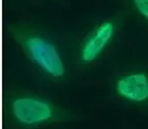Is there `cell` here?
I'll use <instances>...</instances> for the list:
<instances>
[{
	"mask_svg": "<svg viewBox=\"0 0 148 129\" xmlns=\"http://www.w3.org/2000/svg\"><path fill=\"white\" fill-rule=\"evenodd\" d=\"M116 91L124 99L136 103L148 101V76L145 73H129L119 77Z\"/></svg>",
	"mask_w": 148,
	"mask_h": 129,
	"instance_id": "cell-4",
	"label": "cell"
},
{
	"mask_svg": "<svg viewBox=\"0 0 148 129\" xmlns=\"http://www.w3.org/2000/svg\"><path fill=\"white\" fill-rule=\"evenodd\" d=\"M118 30L114 20H105L96 25L83 39L79 48V59L84 65H91L103 54Z\"/></svg>",
	"mask_w": 148,
	"mask_h": 129,
	"instance_id": "cell-3",
	"label": "cell"
},
{
	"mask_svg": "<svg viewBox=\"0 0 148 129\" xmlns=\"http://www.w3.org/2000/svg\"><path fill=\"white\" fill-rule=\"evenodd\" d=\"M13 32L15 41L18 42L27 57L40 70L53 79L64 76V63L54 43L37 32L18 29Z\"/></svg>",
	"mask_w": 148,
	"mask_h": 129,
	"instance_id": "cell-1",
	"label": "cell"
},
{
	"mask_svg": "<svg viewBox=\"0 0 148 129\" xmlns=\"http://www.w3.org/2000/svg\"><path fill=\"white\" fill-rule=\"evenodd\" d=\"M126 3L148 23V0H126Z\"/></svg>",
	"mask_w": 148,
	"mask_h": 129,
	"instance_id": "cell-5",
	"label": "cell"
},
{
	"mask_svg": "<svg viewBox=\"0 0 148 129\" xmlns=\"http://www.w3.org/2000/svg\"><path fill=\"white\" fill-rule=\"evenodd\" d=\"M10 111L15 121L29 127L49 122L55 115L54 107L47 99L33 95L13 97Z\"/></svg>",
	"mask_w": 148,
	"mask_h": 129,
	"instance_id": "cell-2",
	"label": "cell"
}]
</instances>
